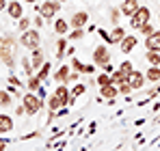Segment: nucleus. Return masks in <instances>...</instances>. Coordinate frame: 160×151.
I'll use <instances>...</instances> for the list:
<instances>
[{
  "label": "nucleus",
  "mask_w": 160,
  "mask_h": 151,
  "mask_svg": "<svg viewBox=\"0 0 160 151\" xmlns=\"http://www.w3.org/2000/svg\"><path fill=\"white\" fill-rule=\"evenodd\" d=\"M149 17H152V11L147 7H138V11L130 17V24H132V28H138L141 30L145 24H149Z\"/></svg>",
  "instance_id": "1"
},
{
  "label": "nucleus",
  "mask_w": 160,
  "mask_h": 151,
  "mask_svg": "<svg viewBox=\"0 0 160 151\" xmlns=\"http://www.w3.org/2000/svg\"><path fill=\"white\" fill-rule=\"evenodd\" d=\"M20 43H22L24 48H28V50H37V48L41 46V37H39L37 30H24Z\"/></svg>",
  "instance_id": "2"
},
{
  "label": "nucleus",
  "mask_w": 160,
  "mask_h": 151,
  "mask_svg": "<svg viewBox=\"0 0 160 151\" xmlns=\"http://www.w3.org/2000/svg\"><path fill=\"white\" fill-rule=\"evenodd\" d=\"M11 46H15L11 37H2V39H0V56H2V61H4L7 67H13V56H11V52H9Z\"/></svg>",
  "instance_id": "3"
},
{
  "label": "nucleus",
  "mask_w": 160,
  "mask_h": 151,
  "mask_svg": "<svg viewBox=\"0 0 160 151\" xmlns=\"http://www.w3.org/2000/svg\"><path fill=\"white\" fill-rule=\"evenodd\" d=\"M22 100H24V106H26V112H28V114H35V112L41 108V97H37L32 91H30L28 95H24Z\"/></svg>",
  "instance_id": "4"
},
{
  "label": "nucleus",
  "mask_w": 160,
  "mask_h": 151,
  "mask_svg": "<svg viewBox=\"0 0 160 151\" xmlns=\"http://www.w3.org/2000/svg\"><path fill=\"white\" fill-rule=\"evenodd\" d=\"M108 61H110V56H108V48H106V46H98L95 52H93V63L106 67V65H110Z\"/></svg>",
  "instance_id": "5"
},
{
  "label": "nucleus",
  "mask_w": 160,
  "mask_h": 151,
  "mask_svg": "<svg viewBox=\"0 0 160 151\" xmlns=\"http://www.w3.org/2000/svg\"><path fill=\"white\" fill-rule=\"evenodd\" d=\"M58 7H61L58 0H54V2L48 0V2H43V4L39 7V15H41V17H54L56 11H58Z\"/></svg>",
  "instance_id": "6"
},
{
  "label": "nucleus",
  "mask_w": 160,
  "mask_h": 151,
  "mask_svg": "<svg viewBox=\"0 0 160 151\" xmlns=\"http://www.w3.org/2000/svg\"><path fill=\"white\" fill-rule=\"evenodd\" d=\"M119 11H121V15H126V17H132L134 13L138 11V2H136V0H123Z\"/></svg>",
  "instance_id": "7"
},
{
  "label": "nucleus",
  "mask_w": 160,
  "mask_h": 151,
  "mask_svg": "<svg viewBox=\"0 0 160 151\" xmlns=\"http://www.w3.org/2000/svg\"><path fill=\"white\" fill-rule=\"evenodd\" d=\"M54 95H56V97L61 100V104H63V106H67V104H72V100H74V95H72V91H67V86H63V84H61V86H58V89L54 91Z\"/></svg>",
  "instance_id": "8"
},
{
  "label": "nucleus",
  "mask_w": 160,
  "mask_h": 151,
  "mask_svg": "<svg viewBox=\"0 0 160 151\" xmlns=\"http://www.w3.org/2000/svg\"><path fill=\"white\" fill-rule=\"evenodd\" d=\"M145 46H147V50L160 52V30H158V32H152V35L147 37V41H145Z\"/></svg>",
  "instance_id": "9"
},
{
  "label": "nucleus",
  "mask_w": 160,
  "mask_h": 151,
  "mask_svg": "<svg viewBox=\"0 0 160 151\" xmlns=\"http://www.w3.org/2000/svg\"><path fill=\"white\" fill-rule=\"evenodd\" d=\"M87 22H89V15H87L84 11H78V13H74V17H72V22H69V24L74 26V28H84Z\"/></svg>",
  "instance_id": "10"
},
{
  "label": "nucleus",
  "mask_w": 160,
  "mask_h": 151,
  "mask_svg": "<svg viewBox=\"0 0 160 151\" xmlns=\"http://www.w3.org/2000/svg\"><path fill=\"white\" fill-rule=\"evenodd\" d=\"M119 46H121V52H126V54H128V52H132V50H134V46H136V37H134V35H128V37H123Z\"/></svg>",
  "instance_id": "11"
},
{
  "label": "nucleus",
  "mask_w": 160,
  "mask_h": 151,
  "mask_svg": "<svg viewBox=\"0 0 160 151\" xmlns=\"http://www.w3.org/2000/svg\"><path fill=\"white\" fill-rule=\"evenodd\" d=\"M13 129V119L9 114H0V134H7Z\"/></svg>",
  "instance_id": "12"
},
{
  "label": "nucleus",
  "mask_w": 160,
  "mask_h": 151,
  "mask_svg": "<svg viewBox=\"0 0 160 151\" xmlns=\"http://www.w3.org/2000/svg\"><path fill=\"white\" fill-rule=\"evenodd\" d=\"M128 82L132 84V89H141V86H143V82H145V76L138 74V71H132V74L128 76Z\"/></svg>",
  "instance_id": "13"
},
{
  "label": "nucleus",
  "mask_w": 160,
  "mask_h": 151,
  "mask_svg": "<svg viewBox=\"0 0 160 151\" xmlns=\"http://www.w3.org/2000/svg\"><path fill=\"white\" fill-rule=\"evenodd\" d=\"M117 95H119V86H115V84H106V86H102V97L112 100V97H117Z\"/></svg>",
  "instance_id": "14"
},
{
  "label": "nucleus",
  "mask_w": 160,
  "mask_h": 151,
  "mask_svg": "<svg viewBox=\"0 0 160 151\" xmlns=\"http://www.w3.org/2000/svg\"><path fill=\"white\" fill-rule=\"evenodd\" d=\"M7 11H9V15L15 17V20L22 17V4H20V2H11V4H7Z\"/></svg>",
  "instance_id": "15"
},
{
  "label": "nucleus",
  "mask_w": 160,
  "mask_h": 151,
  "mask_svg": "<svg viewBox=\"0 0 160 151\" xmlns=\"http://www.w3.org/2000/svg\"><path fill=\"white\" fill-rule=\"evenodd\" d=\"M54 80H56L58 84L67 82V80H69V67H67V65H63V67H61V69H58V71L54 74Z\"/></svg>",
  "instance_id": "16"
},
{
  "label": "nucleus",
  "mask_w": 160,
  "mask_h": 151,
  "mask_svg": "<svg viewBox=\"0 0 160 151\" xmlns=\"http://www.w3.org/2000/svg\"><path fill=\"white\" fill-rule=\"evenodd\" d=\"M123 37H126L123 28H121V26H115V28H112V35H110V43H115V41H121Z\"/></svg>",
  "instance_id": "17"
},
{
  "label": "nucleus",
  "mask_w": 160,
  "mask_h": 151,
  "mask_svg": "<svg viewBox=\"0 0 160 151\" xmlns=\"http://www.w3.org/2000/svg\"><path fill=\"white\" fill-rule=\"evenodd\" d=\"M32 69H39L41 65H43V56H41V50L37 48V50H32Z\"/></svg>",
  "instance_id": "18"
},
{
  "label": "nucleus",
  "mask_w": 160,
  "mask_h": 151,
  "mask_svg": "<svg viewBox=\"0 0 160 151\" xmlns=\"http://www.w3.org/2000/svg\"><path fill=\"white\" fill-rule=\"evenodd\" d=\"M145 78H147V80H152V82H158V80H160V67H154V65H152Z\"/></svg>",
  "instance_id": "19"
},
{
  "label": "nucleus",
  "mask_w": 160,
  "mask_h": 151,
  "mask_svg": "<svg viewBox=\"0 0 160 151\" xmlns=\"http://www.w3.org/2000/svg\"><path fill=\"white\" fill-rule=\"evenodd\" d=\"M147 61L154 65V67H158L160 65V52H154V50H147Z\"/></svg>",
  "instance_id": "20"
},
{
  "label": "nucleus",
  "mask_w": 160,
  "mask_h": 151,
  "mask_svg": "<svg viewBox=\"0 0 160 151\" xmlns=\"http://www.w3.org/2000/svg\"><path fill=\"white\" fill-rule=\"evenodd\" d=\"M126 80H128V78H126V76L121 74V71H119V69H117V71H115V74L110 76V82H112V84H115V86H119V84H121V82H126Z\"/></svg>",
  "instance_id": "21"
},
{
  "label": "nucleus",
  "mask_w": 160,
  "mask_h": 151,
  "mask_svg": "<svg viewBox=\"0 0 160 151\" xmlns=\"http://www.w3.org/2000/svg\"><path fill=\"white\" fill-rule=\"evenodd\" d=\"M119 71H121V74L128 78V76L134 71V69H132V63H130V61H123V63H121V67H119Z\"/></svg>",
  "instance_id": "22"
},
{
  "label": "nucleus",
  "mask_w": 160,
  "mask_h": 151,
  "mask_svg": "<svg viewBox=\"0 0 160 151\" xmlns=\"http://www.w3.org/2000/svg\"><path fill=\"white\" fill-rule=\"evenodd\" d=\"M54 30H56L58 35H65V32H67V22H65V20H56V24H54Z\"/></svg>",
  "instance_id": "23"
},
{
  "label": "nucleus",
  "mask_w": 160,
  "mask_h": 151,
  "mask_svg": "<svg viewBox=\"0 0 160 151\" xmlns=\"http://www.w3.org/2000/svg\"><path fill=\"white\" fill-rule=\"evenodd\" d=\"M48 76H50V63H43V65H41V69H39V76H37V78H39V80H46Z\"/></svg>",
  "instance_id": "24"
},
{
  "label": "nucleus",
  "mask_w": 160,
  "mask_h": 151,
  "mask_svg": "<svg viewBox=\"0 0 160 151\" xmlns=\"http://www.w3.org/2000/svg\"><path fill=\"white\" fill-rule=\"evenodd\" d=\"M39 84H41V80H39V78H30V80H28V91L37 93V91H39Z\"/></svg>",
  "instance_id": "25"
},
{
  "label": "nucleus",
  "mask_w": 160,
  "mask_h": 151,
  "mask_svg": "<svg viewBox=\"0 0 160 151\" xmlns=\"http://www.w3.org/2000/svg\"><path fill=\"white\" fill-rule=\"evenodd\" d=\"M61 106H63V104H61V100H58L56 95H52V97L48 100V108H50V110H56V108H61Z\"/></svg>",
  "instance_id": "26"
},
{
  "label": "nucleus",
  "mask_w": 160,
  "mask_h": 151,
  "mask_svg": "<svg viewBox=\"0 0 160 151\" xmlns=\"http://www.w3.org/2000/svg\"><path fill=\"white\" fill-rule=\"evenodd\" d=\"M9 104H11V93L0 91V106H9Z\"/></svg>",
  "instance_id": "27"
},
{
  "label": "nucleus",
  "mask_w": 160,
  "mask_h": 151,
  "mask_svg": "<svg viewBox=\"0 0 160 151\" xmlns=\"http://www.w3.org/2000/svg\"><path fill=\"white\" fill-rule=\"evenodd\" d=\"M65 46H67V41H65V39H61V41L56 43V56H58V58H63V52H65Z\"/></svg>",
  "instance_id": "28"
},
{
  "label": "nucleus",
  "mask_w": 160,
  "mask_h": 151,
  "mask_svg": "<svg viewBox=\"0 0 160 151\" xmlns=\"http://www.w3.org/2000/svg\"><path fill=\"white\" fill-rule=\"evenodd\" d=\"M98 84H100V86H106V84H112V82H110V76L102 74L100 78H98Z\"/></svg>",
  "instance_id": "29"
},
{
  "label": "nucleus",
  "mask_w": 160,
  "mask_h": 151,
  "mask_svg": "<svg viewBox=\"0 0 160 151\" xmlns=\"http://www.w3.org/2000/svg\"><path fill=\"white\" fill-rule=\"evenodd\" d=\"M130 91H132V84H130V82H128V80H126V82H121V84H119V93H130Z\"/></svg>",
  "instance_id": "30"
},
{
  "label": "nucleus",
  "mask_w": 160,
  "mask_h": 151,
  "mask_svg": "<svg viewBox=\"0 0 160 151\" xmlns=\"http://www.w3.org/2000/svg\"><path fill=\"white\" fill-rule=\"evenodd\" d=\"M82 93H84V84H76V86L72 89V95H74V97H76V95H82Z\"/></svg>",
  "instance_id": "31"
},
{
  "label": "nucleus",
  "mask_w": 160,
  "mask_h": 151,
  "mask_svg": "<svg viewBox=\"0 0 160 151\" xmlns=\"http://www.w3.org/2000/svg\"><path fill=\"white\" fill-rule=\"evenodd\" d=\"M82 35H84V30H82V28H76V30H74V32L69 35V39H80Z\"/></svg>",
  "instance_id": "32"
},
{
  "label": "nucleus",
  "mask_w": 160,
  "mask_h": 151,
  "mask_svg": "<svg viewBox=\"0 0 160 151\" xmlns=\"http://www.w3.org/2000/svg\"><path fill=\"white\" fill-rule=\"evenodd\" d=\"M28 26H30V22L26 17H20V30H28Z\"/></svg>",
  "instance_id": "33"
},
{
  "label": "nucleus",
  "mask_w": 160,
  "mask_h": 151,
  "mask_svg": "<svg viewBox=\"0 0 160 151\" xmlns=\"http://www.w3.org/2000/svg\"><path fill=\"white\" fill-rule=\"evenodd\" d=\"M141 32H145V35L149 37V35L154 32V28H152V26H149V24H145V26H143V28H141Z\"/></svg>",
  "instance_id": "34"
},
{
  "label": "nucleus",
  "mask_w": 160,
  "mask_h": 151,
  "mask_svg": "<svg viewBox=\"0 0 160 151\" xmlns=\"http://www.w3.org/2000/svg\"><path fill=\"white\" fill-rule=\"evenodd\" d=\"M110 17H112V22H115V26H117V20H119V11H117V9H112Z\"/></svg>",
  "instance_id": "35"
},
{
  "label": "nucleus",
  "mask_w": 160,
  "mask_h": 151,
  "mask_svg": "<svg viewBox=\"0 0 160 151\" xmlns=\"http://www.w3.org/2000/svg\"><path fill=\"white\" fill-rule=\"evenodd\" d=\"M9 82H11V84H15V86H20V80H18L15 76H11V78H9Z\"/></svg>",
  "instance_id": "36"
},
{
  "label": "nucleus",
  "mask_w": 160,
  "mask_h": 151,
  "mask_svg": "<svg viewBox=\"0 0 160 151\" xmlns=\"http://www.w3.org/2000/svg\"><path fill=\"white\" fill-rule=\"evenodd\" d=\"M24 110H26V106H20V108H15V114H24Z\"/></svg>",
  "instance_id": "37"
},
{
  "label": "nucleus",
  "mask_w": 160,
  "mask_h": 151,
  "mask_svg": "<svg viewBox=\"0 0 160 151\" xmlns=\"http://www.w3.org/2000/svg\"><path fill=\"white\" fill-rule=\"evenodd\" d=\"M43 24V17H41V15H39V17H35V26H41Z\"/></svg>",
  "instance_id": "38"
},
{
  "label": "nucleus",
  "mask_w": 160,
  "mask_h": 151,
  "mask_svg": "<svg viewBox=\"0 0 160 151\" xmlns=\"http://www.w3.org/2000/svg\"><path fill=\"white\" fill-rule=\"evenodd\" d=\"M2 9H7V2H4V0H0V11H2Z\"/></svg>",
  "instance_id": "39"
},
{
  "label": "nucleus",
  "mask_w": 160,
  "mask_h": 151,
  "mask_svg": "<svg viewBox=\"0 0 160 151\" xmlns=\"http://www.w3.org/2000/svg\"><path fill=\"white\" fill-rule=\"evenodd\" d=\"M4 147H7V143H4V140H0V151H4Z\"/></svg>",
  "instance_id": "40"
},
{
  "label": "nucleus",
  "mask_w": 160,
  "mask_h": 151,
  "mask_svg": "<svg viewBox=\"0 0 160 151\" xmlns=\"http://www.w3.org/2000/svg\"><path fill=\"white\" fill-rule=\"evenodd\" d=\"M26 2H35V0H26Z\"/></svg>",
  "instance_id": "41"
},
{
  "label": "nucleus",
  "mask_w": 160,
  "mask_h": 151,
  "mask_svg": "<svg viewBox=\"0 0 160 151\" xmlns=\"http://www.w3.org/2000/svg\"><path fill=\"white\" fill-rule=\"evenodd\" d=\"M58 2H63V0H58Z\"/></svg>",
  "instance_id": "42"
},
{
  "label": "nucleus",
  "mask_w": 160,
  "mask_h": 151,
  "mask_svg": "<svg viewBox=\"0 0 160 151\" xmlns=\"http://www.w3.org/2000/svg\"><path fill=\"white\" fill-rule=\"evenodd\" d=\"M158 20H160V15H158Z\"/></svg>",
  "instance_id": "43"
}]
</instances>
